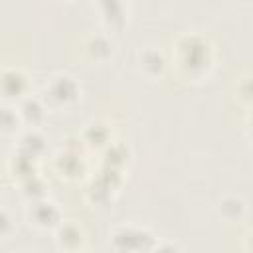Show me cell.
<instances>
[{"label": "cell", "mask_w": 253, "mask_h": 253, "mask_svg": "<svg viewBox=\"0 0 253 253\" xmlns=\"http://www.w3.org/2000/svg\"><path fill=\"white\" fill-rule=\"evenodd\" d=\"M176 63L186 77H202L211 67V47L208 38L200 34H184L176 43Z\"/></svg>", "instance_id": "obj_1"}, {"label": "cell", "mask_w": 253, "mask_h": 253, "mask_svg": "<svg viewBox=\"0 0 253 253\" xmlns=\"http://www.w3.org/2000/svg\"><path fill=\"white\" fill-rule=\"evenodd\" d=\"M79 99H81V87L77 79L69 73H63V71L53 73L43 85L42 101L51 111L71 109Z\"/></svg>", "instance_id": "obj_2"}, {"label": "cell", "mask_w": 253, "mask_h": 253, "mask_svg": "<svg viewBox=\"0 0 253 253\" xmlns=\"http://www.w3.org/2000/svg\"><path fill=\"white\" fill-rule=\"evenodd\" d=\"M111 247L117 253H150L158 239L154 233L142 225L121 223L111 231Z\"/></svg>", "instance_id": "obj_3"}, {"label": "cell", "mask_w": 253, "mask_h": 253, "mask_svg": "<svg viewBox=\"0 0 253 253\" xmlns=\"http://www.w3.org/2000/svg\"><path fill=\"white\" fill-rule=\"evenodd\" d=\"M26 219L30 225H34L36 229L47 231V229H55L61 221H63V213L61 208L49 200V198H38L32 200L26 208Z\"/></svg>", "instance_id": "obj_4"}, {"label": "cell", "mask_w": 253, "mask_h": 253, "mask_svg": "<svg viewBox=\"0 0 253 253\" xmlns=\"http://www.w3.org/2000/svg\"><path fill=\"white\" fill-rule=\"evenodd\" d=\"M28 75L20 67H4L0 71V97L4 103L22 101L28 95Z\"/></svg>", "instance_id": "obj_5"}, {"label": "cell", "mask_w": 253, "mask_h": 253, "mask_svg": "<svg viewBox=\"0 0 253 253\" xmlns=\"http://www.w3.org/2000/svg\"><path fill=\"white\" fill-rule=\"evenodd\" d=\"M99 10V22L107 32H119L128 22V6L115 0H105L97 4Z\"/></svg>", "instance_id": "obj_6"}, {"label": "cell", "mask_w": 253, "mask_h": 253, "mask_svg": "<svg viewBox=\"0 0 253 253\" xmlns=\"http://www.w3.org/2000/svg\"><path fill=\"white\" fill-rule=\"evenodd\" d=\"M55 243L63 253H79L85 243V233L75 221H61L55 227Z\"/></svg>", "instance_id": "obj_7"}, {"label": "cell", "mask_w": 253, "mask_h": 253, "mask_svg": "<svg viewBox=\"0 0 253 253\" xmlns=\"http://www.w3.org/2000/svg\"><path fill=\"white\" fill-rule=\"evenodd\" d=\"M14 150H16V154L26 156V158L38 162V158H40V156L43 154V150H45V136L40 132V128H26V130H20Z\"/></svg>", "instance_id": "obj_8"}, {"label": "cell", "mask_w": 253, "mask_h": 253, "mask_svg": "<svg viewBox=\"0 0 253 253\" xmlns=\"http://www.w3.org/2000/svg\"><path fill=\"white\" fill-rule=\"evenodd\" d=\"M16 109H18L22 126H28V128H38L43 123L47 113V107L43 105L42 97H32V95H26L22 101H18Z\"/></svg>", "instance_id": "obj_9"}, {"label": "cell", "mask_w": 253, "mask_h": 253, "mask_svg": "<svg viewBox=\"0 0 253 253\" xmlns=\"http://www.w3.org/2000/svg\"><path fill=\"white\" fill-rule=\"evenodd\" d=\"M138 65L146 77H158L166 67V59L156 45H146L138 51Z\"/></svg>", "instance_id": "obj_10"}, {"label": "cell", "mask_w": 253, "mask_h": 253, "mask_svg": "<svg viewBox=\"0 0 253 253\" xmlns=\"http://www.w3.org/2000/svg\"><path fill=\"white\" fill-rule=\"evenodd\" d=\"M113 40L107 36V34H91L87 40H85V49L87 53L93 57V59H99V61H105L107 57H111L113 53Z\"/></svg>", "instance_id": "obj_11"}, {"label": "cell", "mask_w": 253, "mask_h": 253, "mask_svg": "<svg viewBox=\"0 0 253 253\" xmlns=\"http://www.w3.org/2000/svg\"><path fill=\"white\" fill-rule=\"evenodd\" d=\"M83 140L95 148H107L111 144V128L105 123L93 121L83 130Z\"/></svg>", "instance_id": "obj_12"}, {"label": "cell", "mask_w": 253, "mask_h": 253, "mask_svg": "<svg viewBox=\"0 0 253 253\" xmlns=\"http://www.w3.org/2000/svg\"><path fill=\"white\" fill-rule=\"evenodd\" d=\"M20 128H22V121L18 109L12 103H0V134L10 136L20 132Z\"/></svg>", "instance_id": "obj_13"}, {"label": "cell", "mask_w": 253, "mask_h": 253, "mask_svg": "<svg viewBox=\"0 0 253 253\" xmlns=\"http://www.w3.org/2000/svg\"><path fill=\"white\" fill-rule=\"evenodd\" d=\"M55 166L63 176H69V178L83 174V160L77 152H69V150L59 152V156L55 158Z\"/></svg>", "instance_id": "obj_14"}, {"label": "cell", "mask_w": 253, "mask_h": 253, "mask_svg": "<svg viewBox=\"0 0 253 253\" xmlns=\"http://www.w3.org/2000/svg\"><path fill=\"white\" fill-rule=\"evenodd\" d=\"M245 210H247V204L239 196H225L219 202V215L225 219H239L243 217Z\"/></svg>", "instance_id": "obj_15"}, {"label": "cell", "mask_w": 253, "mask_h": 253, "mask_svg": "<svg viewBox=\"0 0 253 253\" xmlns=\"http://www.w3.org/2000/svg\"><path fill=\"white\" fill-rule=\"evenodd\" d=\"M8 170L12 172V176L18 178V182H24L26 178L38 174L36 172V160H30L26 156H20V154H14L8 162Z\"/></svg>", "instance_id": "obj_16"}, {"label": "cell", "mask_w": 253, "mask_h": 253, "mask_svg": "<svg viewBox=\"0 0 253 253\" xmlns=\"http://www.w3.org/2000/svg\"><path fill=\"white\" fill-rule=\"evenodd\" d=\"M20 188H22V194L32 202V200H38V198H43L45 196V184H43V180L38 176V174H34V176H30V178H26L24 182H20Z\"/></svg>", "instance_id": "obj_17"}, {"label": "cell", "mask_w": 253, "mask_h": 253, "mask_svg": "<svg viewBox=\"0 0 253 253\" xmlns=\"http://www.w3.org/2000/svg\"><path fill=\"white\" fill-rule=\"evenodd\" d=\"M14 231H16V221L12 213L0 206V239H8Z\"/></svg>", "instance_id": "obj_18"}, {"label": "cell", "mask_w": 253, "mask_h": 253, "mask_svg": "<svg viewBox=\"0 0 253 253\" xmlns=\"http://www.w3.org/2000/svg\"><path fill=\"white\" fill-rule=\"evenodd\" d=\"M150 253H180V251H178V247L172 245V243H160V241H158Z\"/></svg>", "instance_id": "obj_19"}, {"label": "cell", "mask_w": 253, "mask_h": 253, "mask_svg": "<svg viewBox=\"0 0 253 253\" xmlns=\"http://www.w3.org/2000/svg\"><path fill=\"white\" fill-rule=\"evenodd\" d=\"M0 194H2V184H0Z\"/></svg>", "instance_id": "obj_20"}]
</instances>
